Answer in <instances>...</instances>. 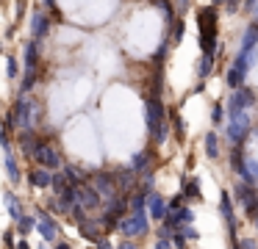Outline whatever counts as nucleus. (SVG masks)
<instances>
[{"label": "nucleus", "instance_id": "nucleus-23", "mask_svg": "<svg viewBox=\"0 0 258 249\" xmlns=\"http://www.w3.org/2000/svg\"><path fill=\"white\" fill-rule=\"evenodd\" d=\"M34 86H36V69H25V75H23V83H20V89H23V94H28Z\"/></svg>", "mask_w": 258, "mask_h": 249}, {"label": "nucleus", "instance_id": "nucleus-28", "mask_svg": "<svg viewBox=\"0 0 258 249\" xmlns=\"http://www.w3.org/2000/svg\"><path fill=\"white\" fill-rule=\"evenodd\" d=\"M222 116H225V111H222V103H217V105L211 108V122L219 127V122H222Z\"/></svg>", "mask_w": 258, "mask_h": 249}, {"label": "nucleus", "instance_id": "nucleus-18", "mask_svg": "<svg viewBox=\"0 0 258 249\" xmlns=\"http://www.w3.org/2000/svg\"><path fill=\"white\" fill-rule=\"evenodd\" d=\"M255 44H258V22H252V25H247L244 36H241V53L255 50Z\"/></svg>", "mask_w": 258, "mask_h": 249}, {"label": "nucleus", "instance_id": "nucleus-38", "mask_svg": "<svg viewBox=\"0 0 258 249\" xmlns=\"http://www.w3.org/2000/svg\"><path fill=\"white\" fill-rule=\"evenodd\" d=\"M255 230H258V219H255Z\"/></svg>", "mask_w": 258, "mask_h": 249}, {"label": "nucleus", "instance_id": "nucleus-36", "mask_svg": "<svg viewBox=\"0 0 258 249\" xmlns=\"http://www.w3.org/2000/svg\"><path fill=\"white\" fill-rule=\"evenodd\" d=\"M17 249H31V243L25 241V238H20V241H17Z\"/></svg>", "mask_w": 258, "mask_h": 249}, {"label": "nucleus", "instance_id": "nucleus-15", "mask_svg": "<svg viewBox=\"0 0 258 249\" xmlns=\"http://www.w3.org/2000/svg\"><path fill=\"white\" fill-rule=\"evenodd\" d=\"M23 64H25V69H36V64H39V42L28 39L23 44Z\"/></svg>", "mask_w": 258, "mask_h": 249}, {"label": "nucleus", "instance_id": "nucleus-33", "mask_svg": "<svg viewBox=\"0 0 258 249\" xmlns=\"http://www.w3.org/2000/svg\"><path fill=\"white\" fill-rule=\"evenodd\" d=\"M117 249H139V246H136V243L134 241H122V243H119V246Z\"/></svg>", "mask_w": 258, "mask_h": 249}, {"label": "nucleus", "instance_id": "nucleus-21", "mask_svg": "<svg viewBox=\"0 0 258 249\" xmlns=\"http://www.w3.org/2000/svg\"><path fill=\"white\" fill-rule=\"evenodd\" d=\"M183 199H203L200 180H186L183 177Z\"/></svg>", "mask_w": 258, "mask_h": 249}, {"label": "nucleus", "instance_id": "nucleus-14", "mask_svg": "<svg viewBox=\"0 0 258 249\" xmlns=\"http://www.w3.org/2000/svg\"><path fill=\"white\" fill-rule=\"evenodd\" d=\"M47 31H50L47 14L45 11H34V17H31V39H34V42H42V39L47 36Z\"/></svg>", "mask_w": 258, "mask_h": 249}, {"label": "nucleus", "instance_id": "nucleus-1", "mask_svg": "<svg viewBox=\"0 0 258 249\" xmlns=\"http://www.w3.org/2000/svg\"><path fill=\"white\" fill-rule=\"evenodd\" d=\"M217 28H219V14L214 6H203V9H197V31H200V36H197V42H200V50L206 55H217Z\"/></svg>", "mask_w": 258, "mask_h": 249}, {"label": "nucleus", "instance_id": "nucleus-3", "mask_svg": "<svg viewBox=\"0 0 258 249\" xmlns=\"http://www.w3.org/2000/svg\"><path fill=\"white\" fill-rule=\"evenodd\" d=\"M147 210L139 208V210H131L128 216H125L122 221H119L117 230L125 235V241H131V238H139V235H147V230H150V221H147Z\"/></svg>", "mask_w": 258, "mask_h": 249}, {"label": "nucleus", "instance_id": "nucleus-11", "mask_svg": "<svg viewBox=\"0 0 258 249\" xmlns=\"http://www.w3.org/2000/svg\"><path fill=\"white\" fill-rule=\"evenodd\" d=\"M78 205L84 210H95L103 205V197L95 186H78Z\"/></svg>", "mask_w": 258, "mask_h": 249}, {"label": "nucleus", "instance_id": "nucleus-12", "mask_svg": "<svg viewBox=\"0 0 258 249\" xmlns=\"http://www.w3.org/2000/svg\"><path fill=\"white\" fill-rule=\"evenodd\" d=\"M147 213H150V219L164 221V219H167V213H169V202L158 191H153L150 197H147Z\"/></svg>", "mask_w": 258, "mask_h": 249}, {"label": "nucleus", "instance_id": "nucleus-9", "mask_svg": "<svg viewBox=\"0 0 258 249\" xmlns=\"http://www.w3.org/2000/svg\"><path fill=\"white\" fill-rule=\"evenodd\" d=\"M219 213H222L225 224H228V232L233 235V241H236V230H239V221H236L233 202H230V194H228V191H219Z\"/></svg>", "mask_w": 258, "mask_h": 249}, {"label": "nucleus", "instance_id": "nucleus-27", "mask_svg": "<svg viewBox=\"0 0 258 249\" xmlns=\"http://www.w3.org/2000/svg\"><path fill=\"white\" fill-rule=\"evenodd\" d=\"M186 232L183 230H175V235H172V243H175V249H186Z\"/></svg>", "mask_w": 258, "mask_h": 249}, {"label": "nucleus", "instance_id": "nucleus-31", "mask_svg": "<svg viewBox=\"0 0 258 249\" xmlns=\"http://www.w3.org/2000/svg\"><path fill=\"white\" fill-rule=\"evenodd\" d=\"M97 249H117V246H114V243H111V241H108V238H103V241H100V243H97Z\"/></svg>", "mask_w": 258, "mask_h": 249}, {"label": "nucleus", "instance_id": "nucleus-26", "mask_svg": "<svg viewBox=\"0 0 258 249\" xmlns=\"http://www.w3.org/2000/svg\"><path fill=\"white\" fill-rule=\"evenodd\" d=\"M233 249H258V243L255 241H252V238H236V241H233Z\"/></svg>", "mask_w": 258, "mask_h": 249}, {"label": "nucleus", "instance_id": "nucleus-37", "mask_svg": "<svg viewBox=\"0 0 258 249\" xmlns=\"http://www.w3.org/2000/svg\"><path fill=\"white\" fill-rule=\"evenodd\" d=\"M42 3L47 6V11H56V0H42Z\"/></svg>", "mask_w": 258, "mask_h": 249}, {"label": "nucleus", "instance_id": "nucleus-30", "mask_svg": "<svg viewBox=\"0 0 258 249\" xmlns=\"http://www.w3.org/2000/svg\"><path fill=\"white\" fill-rule=\"evenodd\" d=\"M178 230H183V232H186V238H189V241H197V238H200V232H197L195 227H178Z\"/></svg>", "mask_w": 258, "mask_h": 249}, {"label": "nucleus", "instance_id": "nucleus-32", "mask_svg": "<svg viewBox=\"0 0 258 249\" xmlns=\"http://www.w3.org/2000/svg\"><path fill=\"white\" fill-rule=\"evenodd\" d=\"M6 246H9V249H12V246H17V243H14V232H12V230L6 232Z\"/></svg>", "mask_w": 258, "mask_h": 249}, {"label": "nucleus", "instance_id": "nucleus-8", "mask_svg": "<svg viewBox=\"0 0 258 249\" xmlns=\"http://www.w3.org/2000/svg\"><path fill=\"white\" fill-rule=\"evenodd\" d=\"M247 72H250V64H247V58L239 53V55H236V61L230 64V69H228V77H225V80H228V86L233 89V92H236V89L244 86Z\"/></svg>", "mask_w": 258, "mask_h": 249}, {"label": "nucleus", "instance_id": "nucleus-5", "mask_svg": "<svg viewBox=\"0 0 258 249\" xmlns=\"http://www.w3.org/2000/svg\"><path fill=\"white\" fill-rule=\"evenodd\" d=\"M12 116H14V127H17L20 133L34 130V100L20 94V100L14 103V108H12Z\"/></svg>", "mask_w": 258, "mask_h": 249}, {"label": "nucleus", "instance_id": "nucleus-25", "mask_svg": "<svg viewBox=\"0 0 258 249\" xmlns=\"http://www.w3.org/2000/svg\"><path fill=\"white\" fill-rule=\"evenodd\" d=\"M17 72H20L17 58H12V55H9V58H6V77H9V80H14V77H17Z\"/></svg>", "mask_w": 258, "mask_h": 249}, {"label": "nucleus", "instance_id": "nucleus-19", "mask_svg": "<svg viewBox=\"0 0 258 249\" xmlns=\"http://www.w3.org/2000/svg\"><path fill=\"white\" fill-rule=\"evenodd\" d=\"M36 224H39V219H36L34 213H25L23 219L17 221V232H20V238H25L31 230H36Z\"/></svg>", "mask_w": 258, "mask_h": 249}, {"label": "nucleus", "instance_id": "nucleus-13", "mask_svg": "<svg viewBox=\"0 0 258 249\" xmlns=\"http://www.w3.org/2000/svg\"><path fill=\"white\" fill-rule=\"evenodd\" d=\"M250 105H255V92H252L250 86H241L233 92V97H230L228 108H239V111H247Z\"/></svg>", "mask_w": 258, "mask_h": 249}, {"label": "nucleus", "instance_id": "nucleus-10", "mask_svg": "<svg viewBox=\"0 0 258 249\" xmlns=\"http://www.w3.org/2000/svg\"><path fill=\"white\" fill-rule=\"evenodd\" d=\"M53 180H56V175H50V169H42V166L28 169V183L36 188V191H47V188H53Z\"/></svg>", "mask_w": 258, "mask_h": 249}, {"label": "nucleus", "instance_id": "nucleus-7", "mask_svg": "<svg viewBox=\"0 0 258 249\" xmlns=\"http://www.w3.org/2000/svg\"><path fill=\"white\" fill-rule=\"evenodd\" d=\"M36 219H39V224H36V232L42 235V241L45 243H58V224H56V219H53L47 210H36Z\"/></svg>", "mask_w": 258, "mask_h": 249}, {"label": "nucleus", "instance_id": "nucleus-22", "mask_svg": "<svg viewBox=\"0 0 258 249\" xmlns=\"http://www.w3.org/2000/svg\"><path fill=\"white\" fill-rule=\"evenodd\" d=\"M147 160H150V155H147V152H136L134 158H131V169H134V175H139V172H145Z\"/></svg>", "mask_w": 258, "mask_h": 249}, {"label": "nucleus", "instance_id": "nucleus-17", "mask_svg": "<svg viewBox=\"0 0 258 249\" xmlns=\"http://www.w3.org/2000/svg\"><path fill=\"white\" fill-rule=\"evenodd\" d=\"M3 158H6V175H9V180H12V186H20V183H23V172H20V166H17L14 152H6Z\"/></svg>", "mask_w": 258, "mask_h": 249}, {"label": "nucleus", "instance_id": "nucleus-4", "mask_svg": "<svg viewBox=\"0 0 258 249\" xmlns=\"http://www.w3.org/2000/svg\"><path fill=\"white\" fill-rule=\"evenodd\" d=\"M247 130H250V116H247V111L228 108V127H225V136L233 141V147H239V144L244 141Z\"/></svg>", "mask_w": 258, "mask_h": 249}, {"label": "nucleus", "instance_id": "nucleus-2", "mask_svg": "<svg viewBox=\"0 0 258 249\" xmlns=\"http://www.w3.org/2000/svg\"><path fill=\"white\" fill-rule=\"evenodd\" d=\"M147 130L158 144H164V138H167V111H164V103L158 94H153L147 100Z\"/></svg>", "mask_w": 258, "mask_h": 249}, {"label": "nucleus", "instance_id": "nucleus-16", "mask_svg": "<svg viewBox=\"0 0 258 249\" xmlns=\"http://www.w3.org/2000/svg\"><path fill=\"white\" fill-rule=\"evenodd\" d=\"M3 202H6L9 216H12L14 221H20V219L25 216V210H23V199H20L14 191H6V194H3Z\"/></svg>", "mask_w": 258, "mask_h": 249}, {"label": "nucleus", "instance_id": "nucleus-29", "mask_svg": "<svg viewBox=\"0 0 258 249\" xmlns=\"http://www.w3.org/2000/svg\"><path fill=\"white\" fill-rule=\"evenodd\" d=\"M153 249H175V243L169 238H156V246Z\"/></svg>", "mask_w": 258, "mask_h": 249}, {"label": "nucleus", "instance_id": "nucleus-35", "mask_svg": "<svg viewBox=\"0 0 258 249\" xmlns=\"http://www.w3.org/2000/svg\"><path fill=\"white\" fill-rule=\"evenodd\" d=\"M53 249H73V246L67 241H58V243H53Z\"/></svg>", "mask_w": 258, "mask_h": 249}, {"label": "nucleus", "instance_id": "nucleus-6", "mask_svg": "<svg viewBox=\"0 0 258 249\" xmlns=\"http://www.w3.org/2000/svg\"><path fill=\"white\" fill-rule=\"evenodd\" d=\"M31 158L36 160V166H42V169H56V166H61V158H58V152L50 147L47 141H36L34 152H31Z\"/></svg>", "mask_w": 258, "mask_h": 249}, {"label": "nucleus", "instance_id": "nucleus-34", "mask_svg": "<svg viewBox=\"0 0 258 249\" xmlns=\"http://www.w3.org/2000/svg\"><path fill=\"white\" fill-rule=\"evenodd\" d=\"M255 6H258V0H244V9L247 11H255Z\"/></svg>", "mask_w": 258, "mask_h": 249}, {"label": "nucleus", "instance_id": "nucleus-24", "mask_svg": "<svg viewBox=\"0 0 258 249\" xmlns=\"http://www.w3.org/2000/svg\"><path fill=\"white\" fill-rule=\"evenodd\" d=\"M211 66H214V55H200V66H197V72H200V77H208L211 75Z\"/></svg>", "mask_w": 258, "mask_h": 249}, {"label": "nucleus", "instance_id": "nucleus-20", "mask_svg": "<svg viewBox=\"0 0 258 249\" xmlns=\"http://www.w3.org/2000/svg\"><path fill=\"white\" fill-rule=\"evenodd\" d=\"M206 155L211 160L219 158V138H217V130H208L206 133Z\"/></svg>", "mask_w": 258, "mask_h": 249}]
</instances>
